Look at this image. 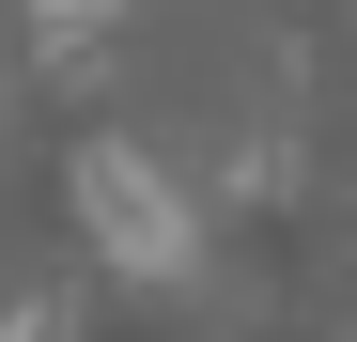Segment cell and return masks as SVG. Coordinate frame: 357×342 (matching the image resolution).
Masks as SVG:
<instances>
[{
  "instance_id": "6da1fadb",
  "label": "cell",
  "mask_w": 357,
  "mask_h": 342,
  "mask_svg": "<svg viewBox=\"0 0 357 342\" xmlns=\"http://www.w3.org/2000/svg\"><path fill=\"white\" fill-rule=\"evenodd\" d=\"M78 234L125 280H187L202 265V202L155 171V140H78Z\"/></svg>"
},
{
  "instance_id": "3957f363",
  "label": "cell",
  "mask_w": 357,
  "mask_h": 342,
  "mask_svg": "<svg viewBox=\"0 0 357 342\" xmlns=\"http://www.w3.org/2000/svg\"><path fill=\"white\" fill-rule=\"evenodd\" d=\"M0 342H63V311H47V296H31V311H0Z\"/></svg>"
},
{
  "instance_id": "7a4b0ae2",
  "label": "cell",
  "mask_w": 357,
  "mask_h": 342,
  "mask_svg": "<svg viewBox=\"0 0 357 342\" xmlns=\"http://www.w3.org/2000/svg\"><path fill=\"white\" fill-rule=\"evenodd\" d=\"M16 16H31L47 47H109V31H125V0H16Z\"/></svg>"
}]
</instances>
